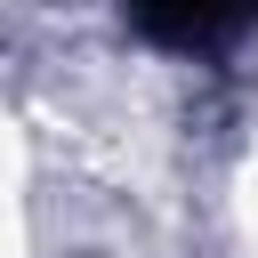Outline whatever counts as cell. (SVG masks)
Instances as JSON below:
<instances>
[{
	"label": "cell",
	"instance_id": "1",
	"mask_svg": "<svg viewBox=\"0 0 258 258\" xmlns=\"http://www.w3.org/2000/svg\"><path fill=\"white\" fill-rule=\"evenodd\" d=\"M137 32H145V40H161V48L210 56V48L242 40V32H258V16H250V8H145V16H137Z\"/></svg>",
	"mask_w": 258,
	"mask_h": 258
}]
</instances>
